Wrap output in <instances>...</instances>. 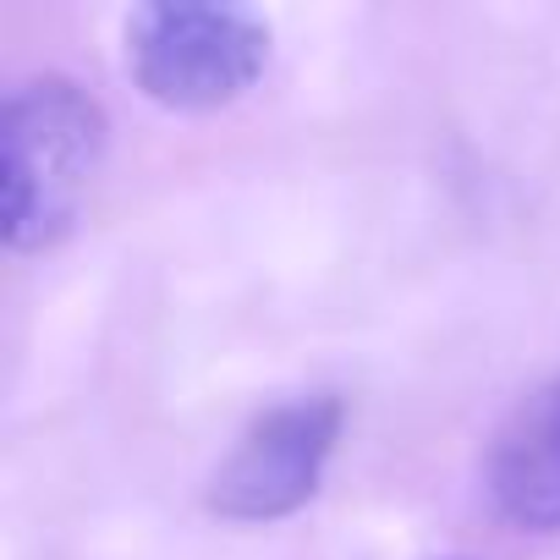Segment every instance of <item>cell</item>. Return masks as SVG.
<instances>
[{
    "instance_id": "cell-3",
    "label": "cell",
    "mask_w": 560,
    "mask_h": 560,
    "mask_svg": "<svg viewBox=\"0 0 560 560\" xmlns=\"http://www.w3.org/2000/svg\"><path fill=\"white\" fill-rule=\"evenodd\" d=\"M341 407L330 396L264 412L209 478V505L231 522H275L314 500L325 456L336 451Z\"/></svg>"
},
{
    "instance_id": "cell-1",
    "label": "cell",
    "mask_w": 560,
    "mask_h": 560,
    "mask_svg": "<svg viewBox=\"0 0 560 560\" xmlns=\"http://www.w3.org/2000/svg\"><path fill=\"white\" fill-rule=\"evenodd\" d=\"M105 160V110L72 78H28L7 100L0 121V176H7V247L45 253L56 247L100 176Z\"/></svg>"
},
{
    "instance_id": "cell-2",
    "label": "cell",
    "mask_w": 560,
    "mask_h": 560,
    "mask_svg": "<svg viewBox=\"0 0 560 560\" xmlns=\"http://www.w3.org/2000/svg\"><path fill=\"white\" fill-rule=\"evenodd\" d=\"M269 61V28L242 7L160 0L127 23V67L165 110H220L242 100Z\"/></svg>"
},
{
    "instance_id": "cell-4",
    "label": "cell",
    "mask_w": 560,
    "mask_h": 560,
    "mask_svg": "<svg viewBox=\"0 0 560 560\" xmlns=\"http://www.w3.org/2000/svg\"><path fill=\"white\" fill-rule=\"evenodd\" d=\"M489 494L527 533H560V374L538 385L489 445Z\"/></svg>"
}]
</instances>
